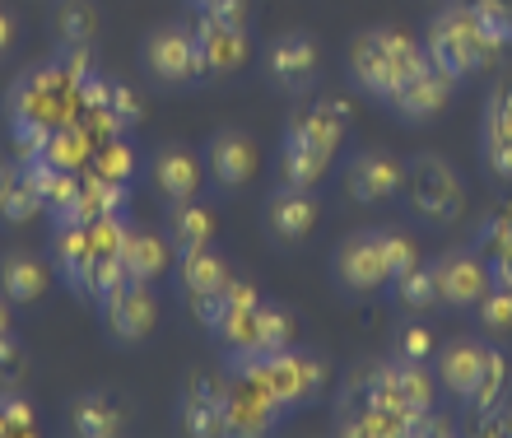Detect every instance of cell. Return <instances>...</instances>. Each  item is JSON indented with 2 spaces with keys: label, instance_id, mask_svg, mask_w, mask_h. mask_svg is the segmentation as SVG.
<instances>
[{
  "label": "cell",
  "instance_id": "1",
  "mask_svg": "<svg viewBox=\"0 0 512 438\" xmlns=\"http://www.w3.org/2000/svg\"><path fill=\"white\" fill-rule=\"evenodd\" d=\"M89 75H94L89 47H61L56 56L28 66L10 84V94H5V122H10L19 159H38L47 131L80 117V89Z\"/></svg>",
  "mask_w": 512,
  "mask_h": 438
},
{
  "label": "cell",
  "instance_id": "2",
  "mask_svg": "<svg viewBox=\"0 0 512 438\" xmlns=\"http://www.w3.org/2000/svg\"><path fill=\"white\" fill-rule=\"evenodd\" d=\"M424 61H429V52L415 38H405L401 28H364V33H354L350 52H345L350 84L378 103H387Z\"/></svg>",
  "mask_w": 512,
  "mask_h": 438
},
{
  "label": "cell",
  "instance_id": "3",
  "mask_svg": "<svg viewBox=\"0 0 512 438\" xmlns=\"http://www.w3.org/2000/svg\"><path fill=\"white\" fill-rule=\"evenodd\" d=\"M424 52L438 70H447L452 80H466V75H480L499 61V47L489 42L480 14H475L471 0H447L443 10L429 19L424 28Z\"/></svg>",
  "mask_w": 512,
  "mask_h": 438
},
{
  "label": "cell",
  "instance_id": "4",
  "mask_svg": "<svg viewBox=\"0 0 512 438\" xmlns=\"http://www.w3.org/2000/svg\"><path fill=\"white\" fill-rule=\"evenodd\" d=\"M224 369L243 373V378H256L270 397L280 401L284 411H303V406H312V401L326 392V383H331L322 355L294 350V345H289V350H270V355H229Z\"/></svg>",
  "mask_w": 512,
  "mask_h": 438
},
{
  "label": "cell",
  "instance_id": "5",
  "mask_svg": "<svg viewBox=\"0 0 512 438\" xmlns=\"http://www.w3.org/2000/svg\"><path fill=\"white\" fill-rule=\"evenodd\" d=\"M405 196L410 210L429 224H457L466 210V182L443 154H419L405 164Z\"/></svg>",
  "mask_w": 512,
  "mask_h": 438
},
{
  "label": "cell",
  "instance_id": "6",
  "mask_svg": "<svg viewBox=\"0 0 512 438\" xmlns=\"http://www.w3.org/2000/svg\"><path fill=\"white\" fill-rule=\"evenodd\" d=\"M98 308H103V327H108V336L112 341H122V345L149 341V331L159 327V299H154V285H149V280H135V275L117 280V285L98 299Z\"/></svg>",
  "mask_w": 512,
  "mask_h": 438
},
{
  "label": "cell",
  "instance_id": "7",
  "mask_svg": "<svg viewBox=\"0 0 512 438\" xmlns=\"http://www.w3.org/2000/svg\"><path fill=\"white\" fill-rule=\"evenodd\" d=\"M191 38H196V56H201L205 80H224V75H233V70H243L247 56H252L247 19H224V14L201 10L196 14V24H191Z\"/></svg>",
  "mask_w": 512,
  "mask_h": 438
},
{
  "label": "cell",
  "instance_id": "8",
  "mask_svg": "<svg viewBox=\"0 0 512 438\" xmlns=\"http://www.w3.org/2000/svg\"><path fill=\"white\" fill-rule=\"evenodd\" d=\"M140 56H145L149 75L159 84H168V89H191V84L205 80L201 56H196V38H191V28H182V24H159L145 38Z\"/></svg>",
  "mask_w": 512,
  "mask_h": 438
},
{
  "label": "cell",
  "instance_id": "9",
  "mask_svg": "<svg viewBox=\"0 0 512 438\" xmlns=\"http://www.w3.org/2000/svg\"><path fill=\"white\" fill-rule=\"evenodd\" d=\"M280 415H284V406L256 378L224 369V434H233V438L270 434V429L280 425Z\"/></svg>",
  "mask_w": 512,
  "mask_h": 438
},
{
  "label": "cell",
  "instance_id": "10",
  "mask_svg": "<svg viewBox=\"0 0 512 438\" xmlns=\"http://www.w3.org/2000/svg\"><path fill=\"white\" fill-rule=\"evenodd\" d=\"M336 280L350 294H378L391 285V261L382 229H359L336 247Z\"/></svg>",
  "mask_w": 512,
  "mask_h": 438
},
{
  "label": "cell",
  "instance_id": "11",
  "mask_svg": "<svg viewBox=\"0 0 512 438\" xmlns=\"http://www.w3.org/2000/svg\"><path fill=\"white\" fill-rule=\"evenodd\" d=\"M261 66H266V80L284 94H308L312 84H317V70H322V47L312 33L294 28V33H280V38L266 47L261 56Z\"/></svg>",
  "mask_w": 512,
  "mask_h": 438
},
{
  "label": "cell",
  "instance_id": "12",
  "mask_svg": "<svg viewBox=\"0 0 512 438\" xmlns=\"http://www.w3.org/2000/svg\"><path fill=\"white\" fill-rule=\"evenodd\" d=\"M433 280H438V299L447 308H475V303L489 294L494 285V271H489V257L475 252V247H452L433 261Z\"/></svg>",
  "mask_w": 512,
  "mask_h": 438
},
{
  "label": "cell",
  "instance_id": "13",
  "mask_svg": "<svg viewBox=\"0 0 512 438\" xmlns=\"http://www.w3.org/2000/svg\"><path fill=\"white\" fill-rule=\"evenodd\" d=\"M345 192L359 206H387L405 192V159L391 150H359L345 164Z\"/></svg>",
  "mask_w": 512,
  "mask_h": 438
},
{
  "label": "cell",
  "instance_id": "14",
  "mask_svg": "<svg viewBox=\"0 0 512 438\" xmlns=\"http://www.w3.org/2000/svg\"><path fill=\"white\" fill-rule=\"evenodd\" d=\"M205 173L215 178V187H224V192H238V187H247L256 173V145L247 131H238V126H224V131H215V136L205 140Z\"/></svg>",
  "mask_w": 512,
  "mask_h": 438
},
{
  "label": "cell",
  "instance_id": "15",
  "mask_svg": "<svg viewBox=\"0 0 512 438\" xmlns=\"http://www.w3.org/2000/svg\"><path fill=\"white\" fill-rule=\"evenodd\" d=\"M452 84L457 80H452L447 70H438L433 61H424V66H419L415 75L387 98V108L396 112V117H405V122H429V117H438V112L452 103Z\"/></svg>",
  "mask_w": 512,
  "mask_h": 438
},
{
  "label": "cell",
  "instance_id": "16",
  "mask_svg": "<svg viewBox=\"0 0 512 438\" xmlns=\"http://www.w3.org/2000/svg\"><path fill=\"white\" fill-rule=\"evenodd\" d=\"M177 429L191 438H219L224 434V378L191 373L187 392L177 401Z\"/></svg>",
  "mask_w": 512,
  "mask_h": 438
},
{
  "label": "cell",
  "instance_id": "17",
  "mask_svg": "<svg viewBox=\"0 0 512 438\" xmlns=\"http://www.w3.org/2000/svg\"><path fill=\"white\" fill-rule=\"evenodd\" d=\"M149 182H154V192L163 201H191V196H201L205 159L191 154L187 145H163L149 159Z\"/></svg>",
  "mask_w": 512,
  "mask_h": 438
},
{
  "label": "cell",
  "instance_id": "18",
  "mask_svg": "<svg viewBox=\"0 0 512 438\" xmlns=\"http://www.w3.org/2000/svg\"><path fill=\"white\" fill-rule=\"evenodd\" d=\"M331 159L336 154L326 150V145H317V140L308 136V131H298L294 122L284 126V140H280V182H289V187H317V182L331 173Z\"/></svg>",
  "mask_w": 512,
  "mask_h": 438
},
{
  "label": "cell",
  "instance_id": "19",
  "mask_svg": "<svg viewBox=\"0 0 512 438\" xmlns=\"http://www.w3.org/2000/svg\"><path fill=\"white\" fill-rule=\"evenodd\" d=\"M266 229L280 243H303L317 229V196L308 187L280 182V192H270V201H266Z\"/></svg>",
  "mask_w": 512,
  "mask_h": 438
},
{
  "label": "cell",
  "instance_id": "20",
  "mask_svg": "<svg viewBox=\"0 0 512 438\" xmlns=\"http://www.w3.org/2000/svg\"><path fill=\"white\" fill-rule=\"evenodd\" d=\"M52 261H56V275L84 299V294H89V275H94V238H89V224H56Z\"/></svg>",
  "mask_w": 512,
  "mask_h": 438
},
{
  "label": "cell",
  "instance_id": "21",
  "mask_svg": "<svg viewBox=\"0 0 512 438\" xmlns=\"http://www.w3.org/2000/svg\"><path fill=\"white\" fill-rule=\"evenodd\" d=\"M173 243H168V233H154V229H126L122 238V271L135 275V280H159V275H168V266H173Z\"/></svg>",
  "mask_w": 512,
  "mask_h": 438
},
{
  "label": "cell",
  "instance_id": "22",
  "mask_svg": "<svg viewBox=\"0 0 512 438\" xmlns=\"http://www.w3.org/2000/svg\"><path fill=\"white\" fill-rule=\"evenodd\" d=\"M485 350L489 345L480 341H452L438 350V383H443L447 397H471L475 383H480V369H485Z\"/></svg>",
  "mask_w": 512,
  "mask_h": 438
},
{
  "label": "cell",
  "instance_id": "23",
  "mask_svg": "<svg viewBox=\"0 0 512 438\" xmlns=\"http://www.w3.org/2000/svg\"><path fill=\"white\" fill-rule=\"evenodd\" d=\"M47 289H52V271H47L38 257H28V252H5V257H0V294H5L14 308L38 303Z\"/></svg>",
  "mask_w": 512,
  "mask_h": 438
},
{
  "label": "cell",
  "instance_id": "24",
  "mask_svg": "<svg viewBox=\"0 0 512 438\" xmlns=\"http://www.w3.org/2000/svg\"><path fill=\"white\" fill-rule=\"evenodd\" d=\"M33 215H42V196L33 187V173L28 164L14 154V159H0V219L5 224H28Z\"/></svg>",
  "mask_w": 512,
  "mask_h": 438
},
{
  "label": "cell",
  "instance_id": "25",
  "mask_svg": "<svg viewBox=\"0 0 512 438\" xmlns=\"http://www.w3.org/2000/svg\"><path fill=\"white\" fill-rule=\"evenodd\" d=\"M98 150V136L89 131L84 122H66V126H52L47 131V140H42V164L52 168H66V173H84L89 168V159H94Z\"/></svg>",
  "mask_w": 512,
  "mask_h": 438
},
{
  "label": "cell",
  "instance_id": "26",
  "mask_svg": "<svg viewBox=\"0 0 512 438\" xmlns=\"http://www.w3.org/2000/svg\"><path fill=\"white\" fill-rule=\"evenodd\" d=\"M215 229H219V219L215 210L205 206V201H168V243H173V252H191V247H205V243H215Z\"/></svg>",
  "mask_w": 512,
  "mask_h": 438
},
{
  "label": "cell",
  "instance_id": "27",
  "mask_svg": "<svg viewBox=\"0 0 512 438\" xmlns=\"http://www.w3.org/2000/svg\"><path fill=\"white\" fill-rule=\"evenodd\" d=\"M70 434H80V438L122 434V406L108 392H80L75 406H70Z\"/></svg>",
  "mask_w": 512,
  "mask_h": 438
},
{
  "label": "cell",
  "instance_id": "28",
  "mask_svg": "<svg viewBox=\"0 0 512 438\" xmlns=\"http://www.w3.org/2000/svg\"><path fill=\"white\" fill-rule=\"evenodd\" d=\"M289 122H294L298 131H308L317 145H326V150L336 154L340 145H345V131H350V103L322 98V103H312L308 112H298V117H289Z\"/></svg>",
  "mask_w": 512,
  "mask_h": 438
},
{
  "label": "cell",
  "instance_id": "29",
  "mask_svg": "<svg viewBox=\"0 0 512 438\" xmlns=\"http://www.w3.org/2000/svg\"><path fill=\"white\" fill-rule=\"evenodd\" d=\"M229 257L215 252V243L205 247H191V252H177V280L187 294H201V289H219L229 280Z\"/></svg>",
  "mask_w": 512,
  "mask_h": 438
},
{
  "label": "cell",
  "instance_id": "30",
  "mask_svg": "<svg viewBox=\"0 0 512 438\" xmlns=\"http://www.w3.org/2000/svg\"><path fill=\"white\" fill-rule=\"evenodd\" d=\"M56 42L61 47H94L98 38V5L94 0H61L52 14Z\"/></svg>",
  "mask_w": 512,
  "mask_h": 438
},
{
  "label": "cell",
  "instance_id": "31",
  "mask_svg": "<svg viewBox=\"0 0 512 438\" xmlns=\"http://www.w3.org/2000/svg\"><path fill=\"white\" fill-rule=\"evenodd\" d=\"M391 299H396V308H405V313H429V308H438V280H433V266H424L419 261L415 271H405L391 280Z\"/></svg>",
  "mask_w": 512,
  "mask_h": 438
},
{
  "label": "cell",
  "instance_id": "32",
  "mask_svg": "<svg viewBox=\"0 0 512 438\" xmlns=\"http://www.w3.org/2000/svg\"><path fill=\"white\" fill-rule=\"evenodd\" d=\"M294 345V313L280 303H256V345L247 355H270V350H289Z\"/></svg>",
  "mask_w": 512,
  "mask_h": 438
},
{
  "label": "cell",
  "instance_id": "33",
  "mask_svg": "<svg viewBox=\"0 0 512 438\" xmlns=\"http://www.w3.org/2000/svg\"><path fill=\"white\" fill-rule=\"evenodd\" d=\"M135 168H140V159H135V145L126 136L98 140L94 159H89V173H98V178H108V182H126V187H131Z\"/></svg>",
  "mask_w": 512,
  "mask_h": 438
},
{
  "label": "cell",
  "instance_id": "34",
  "mask_svg": "<svg viewBox=\"0 0 512 438\" xmlns=\"http://www.w3.org/2000/svg\"><path fill=\"white\" fill-rule=\"evenodd\" d=\"M503 387H508V359H503V350H494V345H489V350H485V369H480V383H475V392L466 397V406H471L475 420L499 406Z\"/></svg>",
  "mask_w": 512,
  "mask_h": 438
},
{
  "label": "cell",
  "instance_id": "35",
  "mask_svg": "<svg viewBox=\"0 0 512 438\" xmlns=\"http://www.w3.org/2000/svg\"><path fill=\"white\" fill-rule=\"evenodd\" d=\"M38 434V411L19 387H0V438H33Z\"/></svg>",
  "mask_w": 512,
  "mask_h": 438
},
{
  "label": "cell",
  "instance_id": "36",
  "mask_svg": "<svg viewBox=\"0 0 512 438\" xmlns=\"http://www.w3.org/2000/svg\"><path fill=\"white\" fill-rule=\"evenodd\" d=\"M433 355H438V336H433L424 322H401V331H396V359L429 364Z\"/></svg>",
  "mask_w": 512,
  "mask_h": 438
},
{
  "label": "cell",
  "instance_id": "37",
  "mask_svg": "<svg viewBox=\"0 0 512 438\" xmlns=\"http://www.w3.org/2000/svg\"><path fill=\"white\" fill-rule=\"evenodd\" d=\"M480 136H499V140H512V80L489 89L485 98V122H480Z\"/></svg>",
  "mask_w": 512,
  "mask_h": 438
},
{
  "label": "cell",
  "instance_id": "38",
  "mask_svg": "<svg viewBox=\"0 0 512 438\" xmlns=\"http://www.w3.org/2000/svg\"><path fill=\"white\" fill-rule=\"evenodd\" d=\"M140 94H135L131 84L122 80H112V98H108V126H112V136H126L135 122H140Z\"/></svg>",
  "mask_w": 512,
  "mask_h": 438
},
{
  "label": "cell",
  "instance_id": "39",
  "mask_svg": "<svg viewBox=\"0 0 512 438\" xmlns=\"http://www.w3.org/2000/svg\"><path fill=\"white\" fill-rule=\"evenodd\" d=\"M475 317H480L485 331H512V289L489 285V294L475 303Z\"/></svg>",
  "mask_w": 512,
  "mask_h": 438
},
{
  "label": "cell",
  "instance_id": "40",
  "mask_svg": "<svg viewBox=\"0 0 512 438\" xmlns=\"http://www.w3.org/2000/svg\"><path fill=\"white\" fill-rule=\"evenodd\" d=\"M475 5V14H480V24H485V33H489V42L494 47H512V5L508 0H471Z\"/></svg>",
  "mask_w": 512,
  "mask_h": 438
},
{
  "label": "cell",
  "instance_id": "41",
  "mask_svg": "<svg viewBox=\"0 0 512 438\" xmlns=\"http://www.w3.org/2000/svg\"><path fill=\"white\" fill-rule=\"evenodd\" d=\"M28 373V359L24 350H19V341H14V331H5L0 336V387H19Z\"/></svg>",
  "mask_w": 512,
  "mask_h": 438
},
{
  "label": "cell",
  "instance_id": "42",
  "mask_svg": "<svg viewBox=\"0 0 512 438\" xmlns=\"http://www.w3.org/2000/svg\"><path fill=\"white\" fill-rule=\"evenodd\" d=\"M382 238H387V261H391V280L396 275H405V271H415L419 266V247L405 238V233H396V229H382Z\"/></svg>",
  "mask_w": 512,
  "mask_h": 438
},
{
  "label": "cell",
  "instance_id": "43",
  "mask_svg": "<svg viewBox=\"0 0 512 438\" xmlns=\"http://www.w3.org/2000/svg\"><path fill=\"white\" fill-rule=\"evenodd\" d=\"M480 159L499 182H512V140L499 136H480Z\"/></svg>",
  "mask_w": 512,
  "mask_h": 438
},
{
  "label": "cell",
  "instance_id": "44",
  "mask_svg": "<svg viewBox=\"0 0 512 438\" xmlns=\"http://www.w3.org/2000/svg\"><path fill=\"white\" fill-rule=\"evenodd\" d=\"M508 238H512V206L508 210H494L489 219H480V233H475L480 252H494V247H503Z\"/></svg>",
  "mask_w": 512,
  "mask_h": 438
},
{
  "label": "cell",
  "instance_id": "45",
  "mask_svg": "<svg viewBox=\"0 0 512 438\" xmlns=\"http://www.w3.org/2000/svg\"><path fill=\"white\" fill-rule=\"evenodd\" d=\"M452 434V420H447V415H438L429 406V411H419L415 415V425H410V438H447Z\"/></svg>",
  "mask_w": 512,
  "mask_h": 438
},
{
  "label": "cell",
  "instance_id": "46",
  "mask_svg": "<svg viewBox=\"0 0 512 438\" xmlns=\"http://www.w3.org/2000/svg\"><path fill=\"white\" fill-rule=\"evenodd\" d=\"M475 429H480L485 438H512V406H503V401H499L494 411L480 415V425H475Z\"/></svg>",
  "mask_w": 512,
  "mask_h": 438
},
{
  "label": "cell",
  "instance_id": "47",
  "mask_svg": "<svg viewBox=\"0 0 512 438\" xmlns=\"http://www.w3.org/2000/svg\"><path fill=\"white\" fill-rule=\"evenodd\" d=\"M489 271H494V285H508L512 289V238L503 247L489 252Z\"/></svg>",
  "mask_w": 512,
  "mask_h": 438
},
{
  "label": "cell",
  "instance_id": "48",
  "mask_svg": "<svg viewBox=\"0 0 512 438\" xmlns=\"http://www.w3.org/2000/svg\"><path fill=\"white\" fill-rule=\"evenodd\" d=\"M14 42H19V24H14V14L0 5V61L14 52Z\"/></svg>",
  "mask_w": 512,
  "mask_h": 438
},
{
  "label": "cell",
  "instance_id": "49",
  "mask_svg": "<svg viewBox=\"0 0 512 438\" xmlns=\"http://www.w3.org/2000/svg\"><path fill=\"white\" fill-rule=\"evenodd\" d=\"M191 5H205V0H191Z\"/></svg>",
  "mask_w": 512,
  "mask_h": 438
},
{
  "label": "cell",
  "instance_id": "50",
  "mask_svg": "<svg viewBox=\"0 0 512 438\" xmlns=\"http://www.w3.org/2000/svg\"><path fill=\"white\" fill-rule=\"evenodd\" d=\"M0 336H5V331H0Z\"/></svg>",
  "mask_w": 512,
  "mask_h": 438
}]
</instances>
